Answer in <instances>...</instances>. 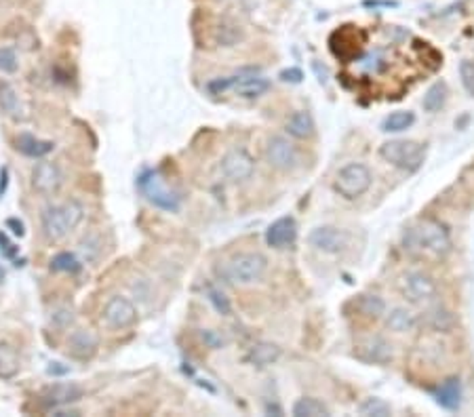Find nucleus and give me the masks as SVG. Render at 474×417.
<instances>
[{"instance_id":"f257e3e1","label":"nucleus","mask_w":474,"mask_h":417,"mask_svg":"<svg viewBox=\"0 0 474 417\" xmlns=\"http://www.w3.org/2000/svg\"><path fill=\"white\" fill-rule=\"evenodd\" d=\"M451 247L447 228L437 219H420L405 232V249L413 253L445 255Z\"/></svg>"},{"instance_id":"f03ea898","label":"nucleus","mask_w":474,"mask_h":417,"mask_svg":"<svg viewBox=\"0 0 474 417\" xmlns=\"http://www.w3.org/2000/svg\"><path fill=\"white\" fill-rule=\"evenodd\" d=\"M83 219V207L78 203H66L59 207H47L42 213V230L49 240L66 238Z\"/></svg>"},{"instance_id":"7ed1b4c3","label":"nucleus","mask_w":474,"mask_h":417,"mask_svg":"<svg viewBox=\"0 0 474 417\" xmlns=\"http://www.w3.org/2000/svg\"><path fill=\"white\" fill-rule=\"evenodd\" d=\"M424 146L420 141H411V139H394V141H386L379 148V156L390 163L392 167H398L403 171H417L424 163Z\"/></svg>"},{"instance_id":"20e7f679","label":"nucleus","mask_w":474,"mask_h":417,"mask_svg":"<svg viewBox=\"0 0 474 417\" xmlns=\"http://www.w3.org/2000/svg\"><path fill=\"white\" fill-rule=\"evenodd\" d=\"M266 268H268V262L261 253L242 251V253H237L228 259L224 272L232 283L251 285V283L261 281V276L266 274Z\"/></svg>"},{"instance_id":"39448f33","label":"nucleus","mask_w":474,"mask_h":417,"mask_svg":"<svg viewBox=\"0 0 474 417\" xmlns=\"http://www.w3.org/2000/svg\"><path fill=\"white\" fill-rule=\"evenodd\" d=\"M371 180L373 177H371V171H369L367 165H362V163H350V165H346L344 169L338 171L333 188H336V192L340 196H344L348 201H355V199L362 196L369 190Z\"/></svg>"},{"instance_id":"423d86ee","label":"nucleus","mask_w":474,"mask_h":417,"mask_svg":"<svg viewBox=\"0 0 474 417\" xmlns=\"http://www.w3.org/2000/svg\"><path fill=\"white\" fill-rule=\"evenodd\" d=\"M139 190L143 192V196L158 208L165 211H177L179 208V196L173 194L165 182L160 180V175L156 171H148L139 177Z\"/></svg>"},{"instance_id":"0eeeda50","label":"nucleus","mask_w":474,"mask_h":417,"mask_svg":"<svg viewBox=\"0 0 474 417\" xmlns=\"http://www.w3.org/2000/svg\"><path fill=\"white\" fill-rule=\"evenodd\" d=\"M401 293L413 302V304H422V302H430L437 298L439 287L434 283L432 276L424 274V272H409L403 276L401 281Z\"/></svg>"},{"instance_id":"6e6552de","label":"nucleus","mask_w":474,"mask_h":417,"mask_svg":"<svg viewBox=\"0 0 474 417\" xmlns=\"http://www.w3.org/2000/svg\"><path fill=\"white\" fill-rule=\"evenodd\" d=\"M308 240L314 249H319L323 253H340L348 245V234L333 225H321L310 232Z\"/></svg>"},{"instance_id":"1a4fd4ad","label":"nucleus","mask_w":474,"mask_h":417,"mask_svg":"<svg viewBox=\"0 0 474 417\" xmlns=\"http://www.w3.org/2000/svg\"><path fill=\"white\" fill-rule=\"evenodd\" d=\"M104 320L110 329H129L137 320V310L126 298H112L104 308Z\"/></svg>"},{"instance_id":"9d476101","label":"nucleus","mask_w":474,"mask_h":417,"mask_svg":"<svg viewBox=\"0 0 474 417\" xmlns=\"http://www.w3.org/2000/svg\"><path fill=\"white\" fill-rule=\"evenodd\" d=\"M253 169H255L253 158L244 150H240V148L230 150L222 158V171H224V175L230 182H244V180H249L253 175Z\"/></svg>"},{"instance_id":"9b49d317","label":"nucleus","mask_w":474,"mask_h":417,"mask_svg":"<svg viewBox=\"0 0 474 417\" xmlns=\"http://www.w3.org/2000/svg\"><path fill=\"white\" fill-rule=\"evenodd\" d=\"M266 158L274 169L289 171L297 163V152L285 137H272L266 148Z\"/></svg>"},{"instance_id":"f8f14e48","label":"nucleus","mask_w":474,"mask_h":417,"mask_svg":"<svg viewBox=\"0 0 474 417\" xmlns=\"http://www.w3.org/2000/svg\"><path fill=\"white\" fill-rule=\"evenodd\" d=\"M61 171L55 163L42 160L34 167L32 173V186L36 188V192L40 194H55L61 186Z\"/></svg>"},{"instance_id":"ddd939ff","label":"nucleus","mask_w":474,"mask_h":417,"mask_svg":"<svg viewBox=\"0 0 474 417\" xmlns=\"http://www.w3.org/2000/svg\"><path fill=\"white\" fill-rule=\"evenodd\" d=\"M355 354L365 360V363H377V365H384L392 358V346L381 339V337H367L362 341H358Z\"/></svg>"},{"instance_id":"4468645a","label":"nucleus","mask_w":474,"mask_h":417,"mask_svg":"<svg viewBox=\"0 0 474 417\" xmlns=\"http://www.w3.org/2000/svg\"><path fill=\"white\" fill-rule=\"evenodd\" d=\"M68 352L74 356V358H81V360H87V358H93L97 348H100V339L97 335L91 331V329H78L70 335L68 339Z\"/></svg>"},{"instance_id":"2eb2a0df","label":"nucleus","mask_w":474,"mask_h":417,"mask_svg":"<svg viewBox=\"0 0 474 417\" xmlns=\"http://www.w3.org/2000/svg\"><path fill=\"white\" fill-rule=\"evenodd\" d=\"M297 236V225L293 221V217H280L276 219L268 232H266V240L270 247H276V249H283L287 245H291Z\"/></svg>"},{"instance_id":"dca6fc26","label":"nucleus","mask_w":474,"mask_h":417,"mask_svg":"<svg viewBox=\"0 0 474 417\" xmlns=\"http://www.w3.org/2000/svg\"><path fill=\"white\" fill-rule=\"evenodd\" d=\"M314 120L310 116V112H295L289 120H287V133L295 139H308L314 135Z\"/></svg>"},{"instance_id":"f3484780","label":"nucleus","mask_w":474,"mask_h":417,"mask_svg":"<svg viewBox=\"0 0 474 417\" xmlns=\"http://www.w3.org/2000/svg\"><path fill=\"white\" fill-rule=\"evenodd\" d=\"M270 89V83L268 78H261V76H238L237 83H235V93L240 98H259L263 95L266 91Z\"/></svg>"},{"instance_id":"a211bd4d","label":"nucleus","mask_w":474,"mask_h":417,"mask_svg":"<svg viewBox=\"0 0 474 417\" xmlns=\"http://www.w3.org/2000/svg\"><path fill=\"white\" fill-rule=\"evenodd\" d=\"M460 399H462V388H460V380L451 377L447 382H443L437 390V401L441 407L454 411L460 407Z\"/></svg>"},{"instance_id":"6ab92c4d","label":"nucleus","mask_w":474,"mask_h":417,"mask_svg":"<svg viewBox=\"0 0 474 417\" xmlns=\"http://www.w3.org/2000/svg\"><path fill=\"white\" fill-rule=\"evenodd\" d=\"M280 356V348L274 346V343H257L251 348L247 360L257 365V367H266V365H272L274 360H278Z\"/></svg>"},{"instance_id":"aec40b11","label":"nucleus","mask_w":474,"mask_h":417,"mask_svg":"<svg viewBox=\"0 0 474 417\" xmlns=\"http://www.w3.org/2000/svg\"><path fill=\"white\" fill-rule=\"evenodd\" d=\"M17 148L25 154V156H32V158H40L45 154H49L53 150V143L51 141H42V139H36L34 135H21L17 139Z\"/></svg>"},{"instance_id":"412c9836","label":"nucleus","mask_w":474,"mask_h":417,"mask_svg":"<svg viewBox=\"0 0 474 417\" xmlns=\"http://www.w3.org/2000/svg\"><path fill=\"white\" fill-rule=\"evenodd\" d=\"M413 122H415V114L413 112H409V110H396V112H392L384 120L381 129L388 131V133H401V131L409 129Z\"/></svg>"},{"instance_id":"4be33fe9","label":"nucleus","mask_w":474,"mask_h":417,"mask_svg":"<svg viewBox=\"0 0 474 417\" xmlns=\"http://www.w3.org/2000/svg\"><path fill=\"white\" fill-rule=\"evenodd\" d=\"M293 416L297 417H327L329 416V409L321 403V401H316V399H310V397H306V399H300L295 405H293Z\"/></svg>"},{"instance_id":"5701e85b","label":"nucleus","mask_w":474,"mask_h":417,"mask_svg":"<svg viewBox=\"0 0 474 417\" xmlns=\"http://www.w3.org/2000/svg\"><path fill=\"white\" fill-rule=\"evenodd\" d=\"M81 388L74 384H57L49 390V403L51 405H64V403H72L76 399H81Z\"/></svg>"},{"instance_id":"b1692460","label":"nucleus","mask_w":474,"mask_h":417,"mask_svg":"<svg viewBox=\"0 0 474 417\" xmlns=\"http://www.w3.org/2000/svg\"><path fill=\"white\" fill-rule=\"evenodd\" d=\"M356 308L365 318H371V320L379 318L381 314L386 312V304L379 295H360L358 302H356Z\"/></svg>"},{"instance_id":"393cba45","label":"nucleus","mask_w":474,"mask_h":417,"mask_svg":"<svg viewBox=\"0 0 474 417\" xmlns=\"http://www.w3.org/2000/svg\"><path fill=\"white\" fill-rule=\"evenodd\" d=\"M19 371V358L15 354V350L6 343H0V377L8 380L13 375H17Z\"/></svg>"},{"instance_id":"a878e982","label":"nucleus","mask_w":474,"mask_h":417,"mask_svg":"<svg viewBox=\"0 0 474 417\" xmlns=\"http://www.w3.org/2000/svg\"><path fill=\"white\" fill-rule=\"evenodd\" d=\"M415 324V318L409 310H403V308H396L392 312L388 314L386 318V327L390 331H396V333H405V331H411Z\"/></svg>"},{"instance_id":"bb28decb","label":"nucleus","mask_w":474,"mask_h":417,"mask_svg":"<svg viewBox=\"0 0 474 417\" xmlns=\"http://www.w3.org/2000/svg\"><path fill=\"white\" fill-rule=\"evenodd\" d=\"M445 100H447V85L445 83H434L426 95H424V110L426 112H437L445 105Z\"/></svg>"},{"instance_id":"cd10ccee","label":"nucleus","mask_w":474,"mask_h":417,"mask_svg":"<svg viewBox=\"0 0 474 417\" xmlns=\"http://www.w3.org/2000/svg\"><path fill=\"white\" fill-rule=\"evenodd\" d=\"M207 298H209V302L213 304V308H215L220 314L228 316V314L232 312V306H230V302H228V298H226V293H224L222 289L209 285V287H207Z\"/></svg>"},{"instance_id":"c85d7f7f","label":"nucleus","mask_w":474,"mask_h":417,"mask_svg":"<svg viewBox=\"0 0 474 417\" xmlns=\"http://www.w3.org/2000/svg\"><path fill=\"white\" fill-rule=\"evenodd\" d=\"M51 268L55 272H78L81 270V264H78V259L72 253H59V255L53 257Z\"/></svg>"},{"instance_id":"c756f323","label":"nucleus","mask_w":474,"mask_h":417,"mask_svg":"<svg viewBox=\"0 0 474 417\" xmlns=\"http://www.w3.org/2000/svg\"><path fill=\"white\" fill-rule=\"evenodd\" d=\"M358 413L360 416H377V417H386L390 416V407L379 401V399H367L360 407H358Z\"/></svg>"},{"instance_id":"7c9ffc66","label":"nucleus","mask_w":474,"mask_h":417,"mask_svg":"<svg viewBox=\"0 0 474 417\" xmlns=\"http://www.w3.org/2000/svg\"><path fill=\"white\" fill-rule=\"evenodd\" d=\"M237 40H240V30L235 23H222L218 28V42L222 47H232Z\"/></svg>"},{"instance_id":"2f4dec72","label":"nucleus","mask_w":474,"mask_h":417,"mask_svg":"<svg viewBox=\"0 0 474 417\" xmlns=\"http://www.w3.org/2000/svg\"><path fill=\"white\" fill-rule=\"evenodd\" d=\"M0 105H2L8 114H17V110H19V100H17V93L13 91V87H8V85H0Z\"/></svg>"},{"instance_id":"473e14b6","label":"nucleus","mask_w":474,"mask_h":417,"mask_svg":"<svg viewBox=\"0 0 474 417\" xmlns=\"http://www.w3.org/2000/svg\"><path fill=\"white\" fill-rule=\"evenodd\" d=\"M460 78H462L464 89L474 98V61L464 59V61L460 64Z\"/></svg>"},{"instance_id":"72a5a7b5","label":"nucleus","mask_w":474,"mask_h":417,"mask_svg":"<svg viewBox=\"0 0 474 417\" xmlns=\"http://www.w3.org/2000/svg\"><path fill=\"white\" fill-rule=\"evenodd\" d=\"M430 324L437 329V331H447V329H451L454 327V316L447 312V310H434V312H430Z\"/></svg>"},{"instance_id":"f704fd0d","label":"nucleus","mask_w":474,"mask_h":417,"mask_svg":"<svg viewBox=\"0 0 474 417\" xmlns=\"http://www.w3.org/2000/svg\"><path fill=\"white\" fill-rule=\"evenodd\" d=\"M19 61H17V55L13 49H0V70L6 72V74H13L17 70Z\"/></svg>"},{"instance_id":"c9c22d12","label":"nucleus","mask_w":474,"mask_h":417,"mask_svg":"<svg viewBox=\"0 0 474 417\" xmlns=\"http://www.w3.org/2000/svg\"><path fill=\"white\" fill-rule=\"evenodd\" d=\"M280 76H283V81H291V83H300L302 81V72L300 70H287Z\"/></svg>"},{"instance_id":"e433bc0d","label":"nucleus","mask_w":474,"mask_h":417,"mask_svg":"<svg viewBox=\"0 0 474 417\" xmlns=\"http://www.w3.org/2000/svg\"><path fill=\"white\" fill-rule=\"evenodd\" d=\"M6 225L15 228L13 232H15L17 236H21V234H23V223H21V221H17V219H8V221H6Z\"/></svg>"},{"instance_id":"4c0bfd02","label":"nucleus","mask_w":474,"mask_h":417,"mask_svg":"<svg viewBox=\"0 0 474 417\" xmlns=\"http://www.w3.org/2000/svg\"><path fill=\"white\" fill-rule=\"evenodd\" d=\"M0 245H4V253H6V257H13V255H15V249H11L13 245H8L6 238H4L2 234H0Z\"/></svg>"}]
</instances>
